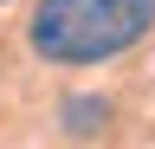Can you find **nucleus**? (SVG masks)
Segmentation results:
<instances>
[{"instance_id":"1","label":"nucleus","mask_w":155,"mask_h":149,"mask_svg":"<svg viewBox=\"0 0 155 149\" xmlns=\"http://www.w3.org/2000/svg\"><path fill=\"white\" fill-rule=\"evenodd\" d=\"M155 32V0H39L26 46L45 65H110Z\"/></svg>"},{"instance_id":"2","label":"nucleus","mask_w":155,"mask_h":149,"mask_svg":"<svg viewBox=\"0 0 155 149\" xmlns=\"http://www.w3.org/2000/svg\"><path fill=\"white\" fill-rule=\"evenodd\" d=\"M58 123H65V136H104V130H110V97L71 91V97L58 104Z\"/></svg>"},{"instance_id":"3","label":"nucleus","mask_w":155,"mask_h":149,"mask_svg":"<svg viewBox=\"0 0 155 149\" xmlns=\"http://www.w3.org/2000/svg\"><path fill=\"white\" fill-rule=\"evenodd\" d=\"M0 7H7V0H0Z\"/></svg>"}]
</instances>
